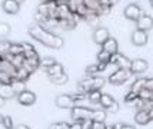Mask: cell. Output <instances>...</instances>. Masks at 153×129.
Masks as SVG:
<instances>
[{"mask_svg": "<svg viewBox=\"0 0 153 129\" xmlns=\"http://www.w3.org/2000/svg\"><path fill=\"white\" fill-rule=\"evenodd\" d=\"M29 34L33 37L34 40H37L39 43L42 45H45L47 48H52V49H62L63 48V45H65V42L63 39L57 36V34H54L53 32H49L46 29H43V27L37 25V23H34L32 26H29Z\"/></svg>", "mask_w": 153, "mask_h": 129, "instance_id": "6da1fadb", "label": "cell"}, {"mask_svg": "<svg viewBox=\"0 0 153 129\" xmlns=\"http://www.w3.org/2000/svg\"><path fill=\"white\" fill-rule=\"evenodd\" d=\"M106 81L102 78V76H87L85 79L79 81L77 83V89H79L80 93H90L93 90H100V89L105 86Z\"/></svg>", "mask_w": 153, "mask_h": 129, "instance_id": "7a4b0ae2", "label": "cell"}, {"mask_svg": "<svg viewBox=\"0 0 153 129\" xmlns=\"http://www.w3.org/2000/svg\"><path fill=\"white\" fill-rule=\"evenodd\" d=\"M93 109L85 108V106H74L70 109V116L74 122H85V121H92Z\"/></svg>", "mask_w": 153, "mask_h": 129, "instance_id": "3957f363", "label": "cell"}, {"mask_svg": "<svg viewBox=\"0 0 153 129\" xmlns=\"http://www.w3.org/2000/svg\"><path fill=\"white\" fill-rule=\"evenodd\" d=\"M130 78H132L130 69H116L113 73L109 76V83L114 85V86H119V85L126 83Z\"/></svg>", "mask_w": 153, "mask_h": 129, "instance_id": "277c9868", "label": "cell"}, {"mask_svg": "<svg viewBox=\"0 0 153 129\" xmlns=\"http://www.w3.org/2000/svg\"><path fill=\"white\" fill-rule=\"evenodd\" d=\"M110 65H114L117 69H130V65H132V60L126 57L125 54L122 53H116L112 56L110 59Z\"/></svg>", "mask_w": 153, "mask_h": 129, "instance_id": "5b68a950", "label": "cell"}, {"mask_svg": "<svg viewBox=\"0 0 153 129\" xmlns=\"http://www.w3.org/2000/svg\"><path fill=\"white\" fill-rule=\"evenodd\" d=\"M142 14H143V12H142V9L139 7V4H136V3H130L125 9V16H126V19H129V20L137 22Z\"/></svg>", "mask_w": 153, "mask_h": 129, "instance_id": "8992f818", "label": "cell"}, {"mask_svg": "<svg viewBox=\"0 0 153 129\" xmlns=\"http://www.w3.org/2000/svg\"><path fill=\"white\" fill-rule=\"evenodd\" d=\"M54 103L57 108L62 109H72L76 106V102L73 101L72 95H59L54 99Z\"/></svg>", "mask_w": 153, "mask_h": 129, "instance_id": "52a82bcc", "label": "cell"}, {"mask_svg": "<svg viewBox=\"0 0 153 129\" xmlns=\"http://www.w3.org/2000/svg\"><path fill=\"white\" fill-rule=\"evenodd\" d=\"M17 98V102L20 105H23V106H32L34 102H36V95H34L32 90H23L22 93L16 96Z\"/></svg>", "mask_w": 153, "mask_h": 129, "instance_id": "ba28073f", "label": "cell"}, {"mask_svg": "<svg viewBox=\"0 0 153 129\" xmlns=\"http://www.w3.org/2000/svg\"><path fill=\"white\" fill-rule=\"evenodd\" d=\"M147 68H149V63L145 59H134L130 65V72L132 75H142L147 70Z\"/></svg>", "mask_w": 153, "mask_h": 129, "instance_id": "9c48e42d", "label": "cell"}, {"mask_svg": "<svg viewBox=\"0 0 153 129\" xmlns=\"http://www.w3.org/2000/svg\"><path fill=\"white\" fill-rule=\"evenodd\" d=\"M109 37H110V34H109V30H107L106 27H96V29H94V32H93L94 43H97V45L102 46Z\"/></svg>", "mask_w": 153, "mask_h": 129, "instance_id": "30bf717a", "label": "cell"}, {"mask_svg": "<svg viewBox=\"0 0 153 129\" xmlns=\"http://www.w3.org/2000/svg\"><path fill=\"white\" fill-rule=\"evenodd\" d=\"M136 26L139 30H143V32H149L153 27V19L149 16V14H142L139 17V20L136 22Z\"/></svg>", "mask_w": 153, "mask_h": 129, "instance_id": "8fae6325", "label": "cell"}, {"mask_svg": "<svg viewBox=\"0 0 153 129\" xmlns=\"http://www.w3.org/2000/svg\"><path fill=\"white\" fill-rule=\"evenodd\" d=\"M132 43L134 46H145L147 43V32L136 29L132 33Z\"/></svg>", "mask_w": 153, "mask_h": 129, "instance_id": "7c38bea8", "label": "cell"}, {"mask_svg": "<svg viewBox=\"0 0 153 129\" xmlns=\"http://www.w3.org/2000/svg\"><path fill=\"white\" fill-rule=\"evenodd\" d=\"M40 62L42 59L39 57V54H34L32 57H27L26 60H25V65H23V68H26L30 73H33L34 70H37L40 68Z\"/></svg>", "mask_w": 153, "mask_h": 129, "instance_id": "4fadbf2b", "label": "cell"}, {"mask_svg": "<svg viewBox=\"0 0 153 129\" xmlns=\"http://www.w3.org/2000/svg\"><path fill=\"white\" fill-rule=\"evenodd\" d=\"M1 9H3L4 13H7V14H16V13H19L20 4L17 1H14V0H3Z\"/></svg>", "mask_w": 153, "mask_h": 129, "instance_id": "5bb4252c", "label": "cell"}, {"mask_svg": "<svg viewBox=\"0 0 153 129\" xmlns=\"http://www.w3.org/2000/svg\"><path fill=\"white\" fill-rule=\"evenodd\" d=\"M152 121V118L149 115V110L147 109H140L136 112V115H134V122L137 123V125H142V126H145L147 123Z\"/></svg>", "mask_w": 153, "mask_h": 129, "instance_id": "9a60e30c", "label": "cell"}, {"mask_svg": "<svg viewBox=\"0 0 153 129\" xmlns=\"http://www.w3.org/2000/svg\"><path fill=\"white\" fill-rule=\"evenodd\" d=\"M102 49L106 50L107 53H110L112 56L116 53H119V45H117V40L113 39V37H109L103 45H102Z\"/></svg>", "mask_w": 153, "mask_h": 129, "instance_id": "2e32d148", "label": "cell"}, {"mask_svg": "<svg viewBox=\"0 0 153 129\" xmlns=\"http://www.w3.org/2000/svg\"><path fill=\"white\" fill-rule=\"evenodd\" d=\"M16 93H14L12 85H0V98H3L4 101L13 99Z\"/></svg>", "mask_w": 153, "mask_h": 129, "instance_id": "e0dca14e", "label": "cell"}, {"mask_svg": "<svg viewBox=\"0 0 153 129\" xmlns=\"http://www.w3.org/2000/svg\"><path fill=\"white\" fill-rule=\"evenodd\" d=\"M46 73L49 78H56V76H60L65 73V68H63V65H60V63H54L52 68H49L46 70Z\"/></svg>", "mask_w": 153, "mask_h": 129, "instance_id": "ac0fdd59", "label": "cell"}, {"mask_svg": "<svg viewBox=\"0 0 153 129\" xmlns=\"http://www.w3.org/2000/svg\"><path fill=\"white\" fill-rule=\"evenodd\" d=\"M77 22H79V17H76V19H63V20H59V27L63 29V30H73L74 27L77 26Z\"/></svg>", "mask_w": 153, "mask_h": 129, "instance_id": "d6986e66", "label": "cell"}, {"mask_svg": "<svg viewBox=\"0 0 153 129\" xmlns=\"http://www.w3.org/2000/svg\"><path fill=\"white\" fill-rule=\"evenodd\" d=\"M107 68V65L105 63H94V65H89L86 68V73L89 76H94L97 72H103Z\"/></svg>", "mask_w": 153, "mask_h": 129, "instance_id": "ffe728a7", "label": "cell"}, {"mask_svg": "<svg viewBox=\"0 0 153 129\" xmlns=\"http://www.w3.org/2000/svg\"><path fill=\"white\" fill-rule=\"evenodd\" d=\"M30 72L27 70L26 68H19L17 70H16V76H14V81H19V82H26L29 78H30Z\"/></svg>", "mask_w": 153, "mask_h": 129, "instance_id": "44dd1931", "label": "cell"}, {"mask_svg": "<svg viewBox=\"0 0 153 129\" xmlns=\"http://www.w3.org/2000/svg\"><path fill=\"white\" fill-rule=\"evenodd\" d=\"M114 103V99L112 98V95H109V93H103L102 95V99H100V106H102V109H105V110H107V109L110 108L112 105Z\"/></svg>", "mask_w": 153, "mask_h": 129, "instance_id": "7402d4cb", "label": "cell"}, {"mask_svg": "<svg viewBox=\"0 0 153 129\" xmlns=\"http://www.w3.org/2000/svg\"><path fill=\"white\" fill-rule=\"evenodd\" d=\"M106 116H107V112L105 109H93L92 121H93V122H105Z\"/></svg>", "mask_w": 153, "mask_h": 129, "instance_id": "603a6c76", "label": "cell"}, {"mask_svg": "<svg viewBox=\"0 0 153 129\" xmlns=\"http://www.w3.org/2000/svg\"><path fill=\"white\" fill-rule=\"evenodd\" d=\"M146 86V78H139V79H136V81L132 83V86H130V90H133L136 93H139L142 89H145Z\"/></svg>", "mask_w": 153, "mask_h": 129, "instance_id": "cb8c5ba5", "label": "cell"}, {"mask_svg": "<svg viewBox=\"0 0 153 129\" xmlns=\"http://www.w3.org/2000/svg\"><path fill=\"white\" fill-rule=\"evenodd\" d=\"M85 6L90 10V12H94V13H99L100 10V1L99 0H83Z\"/></svg>", "mask_w": 153, "mask_h": 129, "instance_id": "d4e9b609", "label": "cell"}, {"mask_svg": "<svg viewBox=\"0 0 153 129\" xmlns=\"http://www.w3.org/2000/svg\"><path fill=\"white\" fill-rule=\"evenodd\" d=\"M110 59H112V54L107 53L106 50H100L97 53V63H105V65H110Z\"/></svg>", "mask_w": 153, "mask_h": 129, "instance_id": "484cf974", "label": "cell"}, {"mask_svg": "<svg viewBox=\"0 0 153 129\" xmlns=\"http://www.w3.org/2000/svg\"><path fill=\"white\" fill-rule=\"evenodd\" d=\"M23 45V54H25V57H32L34 54H37L36 52V49H34L33 45H30V43H22Z\"/></svg>", "mask_w": 153, "mask_h": 129, "instance_id": "4316f807", "label": "cell"}, {"mask_svg": "<svg viewBox=\"0 0 153 129\" xmlns=\"http://www.w3.org/2000/svg\"><path fill=\"white\" fill-rule=\"evenodd\" d=\"M99 19H100V16L97 13H94V12H89V13L83 17V20H86L87 23H90V25H93V26L99 25Z\"/></svg>", "mask_w": 153, "mask_h": 129, "instance_id": "83f0119b", "label": "cell"}, {"mask_svg": "<svg viewBox=\"0 0 153 129\" xmlns=\"http://www.w3.org/2000/svg\"><path fill=\"white\" fill-rule=\"evenodd\" d=\"M102 92L100 90H93L90 93H87V99L90 103H100V99H102Z\"/></svg>", "mask_w": 153, "mask_h": 129, "instance_id": "f1b7e54d", "label": "cell"}, {"mask_svg": "<svg viewBox=\"0 0 153 129\" xmlns=\"http://www.w3.org/2000/svg\"><path fill=\"white\" fill-rule=\"evenodd\" d=\"M9 53L12 54V56L23 54V45L22 43H12V46L9 49Z\"/></svg>", "mask_w": 153, "mask_h": 129, "instance_id": "f546056e", "label": "cell"}, {"mask_svg": "<svg viewBox=\"0 0 153 129\" xmlns=\"http://www.w3.org/2000/svg\"><path fill=\"white\" fill-rule=\"evenodd\" d=\"M25 60H26L25 54H17V56H13V59H12V65H13L16 69H19V68H22V66L25 65Z\"/></svg>", "mask_w": 153, "mask_h": 129, "instance_id": "4dcf8cb0", "label": "cell"}, {"mask_svg": "<svg viewBox=\"0 0 153 129\" xmlns=\"http://www.w3.org/2000/svg\"><path fill=\"white\" fill-rule=\"evenodd\" d=\"M13 82V76H10L6 72H0V85H12Z\"/></svg>", "mask_w": 153, "mask_h": 129, "instance_id": "1f68e13d", "label": "cell"}, {"mask_svg": "<svg viewBox=\"0 0 153 129\" xmlns=\"http://www.w3.org/2000/svg\"><path fill=\"white\" fill-rule=\"evenodd\" d=\"M49 79H50V82L54 83V85H65V83H67V81H69V76H67L66 73H63V75H60V76L49 78Z\"/></svg>", "mask_w": 153, "mask_h": 129, "instance_id": "d6a6232c", "label": "cell"}, {"mask_svg": "<svg viewBox=\"0 0 153 129\" xmlns=\"http://www.w3.org/2000/svg\"><path fill=\"white\" fill-rule=\"evenodd\" d=\"M12 88H13V90H14V93H16V96L19 95V93H22L23 90H26L25 82H19V81H14L13 83H12Z\"/></svg>", "mask_w": 153, "mask_h": 129, "instance_id": "836d02e7", "label": "cell"}, {"mask_svg": "<svg viewBox=\"0 0 153 129\" xmlns=\"http://www.w3.org/2000/svg\"><path fill=\"white\" fill-rule=\"evenodd\" d=\"M10 33V26L6 22H0V37H7Z\"/></svg>", "mask_w": 153, "mask_h": 129, "instance_id": "e575fe53", "label": "cell"}, {"mask_svg": "<svg viewBox=\"0 0 153 129\" xmlns=\"http://www.w3.org/2000/svg\"><path fill=\"white\" fill-rule=\"evenodd\" d=\"M10 46H12V43L9 40H0V56H4L6 53H9Z\"/></svg>", "mask_w": 153, "mask_h": 129, "instance_id": "d590c367", "label": "cell"}, {"mask_svg": "<svg viewBox=\"0 0 153 129\" xmlns=\"http://www.w3.org/2000/svg\"><path fill=\"white\" fill-rule=\"evenodd\" d=\"M54 63H56V60H54L53 57H45V59H42V62H40V66L45 69V70H47L49 68H52Z\"/></svg>", "mask_w": 153, "mask_h": 129, "instance_id": "8d00e7d4", "label": "cell"}, {"mask_svg": "<svg viewBox=\"0 0 153 129\" xmlns=\"http://www.w3.org/2000/svg\"><path fill=\"white\" fill-rule=\"evenodd\" d=\"M137 98H139V93H136V92H133V90H129V92H127V95L125 96V102L129 103V105H132Z\"/></svg>", "mask_w": 153, "mask_h": 129, "instance_id": "74e56055", "label": "cell"}, {"mask_svg": "<svg viewBox=\"0 0 153 129\" xmlns=\"http://www.w3.org/2000/svg\"><path fill=\"white\" fill-rule=\"evenodd\" d=\"M1 125L4 126V129H14V123H13V119L10 116H3V122Z\"/></svg>", "mask_w": 153, "mask_h": 129, "instance_id": "f35d334b", "label": "cell"}, {"mask_svg": "<svg viewBox=\"0 0 153 129\" xmlns=\"http://www.w3.org/2000/svg\"><path fill=\"white\" fill-rule=\"evenodd\" d=\"M49 129H70V123L67 122H56V123H52Z\"/></svg>", "mask_w": 153, "mask_h": 129, "instance_id": "ab89813d", "label": "cell"}, {"mask_svg": "<svg viewBox=\"0 0 153 129\" xmlns=\"http://www.w3.org/2000/svg\"><path fill=\"white\" fill-rule=\"evenodd\" d=\"M112 129H136L133 125H127V123H114L112 125Z\"/></svg>", "mask_w": 153, "mask_h": 129, "instance_id": "60d3db41", "label": "cell"}, {"mask_svg": "<svg viewBox=\"0 0 153 129\" xmlns=\"http://www.w3.org/2000/svg\"><path fill=\"white\" fill-rule=\"evenodd\" d=\"M92 129H107L105 122H92Z\"/></svg>", "mask_w": 153, "mask_h": 129, "instance_id": "b9f144b4", "label": "cell"}, {"mask_svg": "<svg viewBox=\"0 0 153 129\" xmlns=\"http://www.w3.org/2000/svg\"><path fill=\"white\" fill-rule=\"evenodd\" d=\"M117 110H119V103L114 101V103H113V105H112V106H110L109 109H107L106 112H110V113H116Z\"/></svg>", "mask_w": 153, "mask_h": 129, "instance_id": "7bdbcfd3", "label": "cell"}, {"mask_svg": "<svg viewBox=\"0 0 153 129\" xmlns=\"http://www.w3.org/2000/svg\"><path fill=\"white\" fill-rule=\"evenodd\" d=\"M145 88L153 90V78H146V86Z\"/></svg>", "mask_w": 153, "mask_h": 129, "instance_id": "ee69618b", "label": "cell"}, {"mask_svg": "<svg viewBox=\"0 0 153 129\" xmlns=\"http://www.w3.org/2000/svg\"><path fill=\"white\" fill-rule=\"evenodd\" d=\"M92 122L93 121H85V122H80V123H82V128L83 129H92Z\"/></svg>", "mask_w": 153, "mask_h": 129, "instance_id": "f6af8a7d", "label": "cell"}, {"mask_svg": "<svg viewBox=\"0 0 153 129\" xmlns=\"http://www.w3.org/2000/svg\"><path fill=\"white\" fill-rule=\"evenodd\" d=\"M70 129H83V128H82V123L80 122H74L70 125Z\"/></svg>", "mask_w": 153, "mask_h": 129, "instance_id": "bcb514c9", "label": "cell"}, {"mask_svg": "<svg viewBox=\"0 0 153 129\" xmlns=\"http://www.w3.org/2000/svg\"><path fill=\"white\" fill-rule=\"evenodd\" d=\"M14 129H30V128H29L27 125H23V123H20V125H17V126H16Z\"/></svg>", "mask_w": 153, "mask_h": 129, "instance_id": "7dc6e473", "label": "cell"}, {"mask_svg": "<svg viewBox=\"0 0 153 129\" xmlns=\"http://www.w3.org/2000/svg\"><path fill=\"white\" fill-rule=\"evenodd\" d=\"M45 1H56V3H67V0H45Z\"/></svg>", "mask_w": 153, "mask_h": 129, "instance_id": "c3c4849f", "label": "cell"}, {"mask_svg": "<svg viewBox=\"0 0 153 129\" xmlns=\"http://www.w3.org/2000/svg\"><path fill=\"white\" fill-rule=\"evenodd\" d=\"M149 115H150V118H152V121H153V106L149 109Z\"/></svg>", "mask_w": 153, "mask_h": 129, "instance_id": "681fc988", "label": "cell"}, {"mask_svg": "<svg viewBox=\"0 0 153 129\" xmlns=\"http://www.w3.org/2000/svg\"><path fill=\"white\" fill-rule=\"evenodd\" d=\"M3 105H4V99H3V98H0V108H1Z\"/></svg>", "mask_w": 153, "mask_h": 129, "instance_id": "f907efd6", "label": "cell"}, {"mask_svg": "<svg viewBox=\"0 0 153 129\" xmlns=\"http://www.w3.org/2000/svg\"><path fill=\"white\" fill-rule=\"evenodd\" d=\"M14 1H17V3H19V4H20V3H23L25 0H14Z\"/></svg>", "mask_w": 153, "mask_h": 129, "instance_id": "816d5d0a", "label": "cell"}, {"mask_svg": "<svg viewBox=\"0 0 153 129\" xmlns=\"http://www.w3.org/2000/svg\"><path fill=\"white\" fill-rule=\"evenodd\" d=\"M1 122H3V116L0 115V125H1Z\"/></svg>", "mask_w": 153, "mask_h": 129, "instance_id": "f5cc1de1", "label": "cell"}, {"mask_svg": "<svg viewBox=\"0 0 153 129\" xmlns=\"http://www.w3.org/2000/svg\"><path fill=\"white\" fill-rule=\"evenodd\" d=\"M152 7H153V1H152Z\"/></svg>", "mask_w": 153, "mask_h": 129, "instance_id": "db71d44e", "label": "cell"}, {"mask_svg": "<svg viewBox=\"0 0 153 129\" xmlns=\"http://www.w3.org/2000/svg\"><path fill=\"white\" fill-rule=\"evenodd\" d=\"M0 60H1V56H0Z\"/></svg>", "mask_w": 153, "mask_h": 129, "instance_id": "11a10c76", "label": "cell"}, {"mask_svg": "<svg viewBox=\"0 0 153 129\" xmlns=\"http://www.w3.org/2000/svg\"><path fill=\"white\" fill-rule=\"evenodd\" d=\"M150 1H153V0H150Z\"/></svg>", "mask_w": 153, "mask_h": 129, "instance_id": "9f6ffc18", "label": "cell"}]
</instances>
